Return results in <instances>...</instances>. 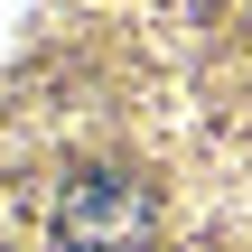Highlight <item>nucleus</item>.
I'll return each mask as SVG.
<instances>
[{"label":"nucleus","instance_id":"1","mask_svg":"<svg viewBox=\"0 0 252 252\" xmlns=\"http://www.w3.org/2000/svg\"><path fill=\"white\" fill-rule=\"evenodd\" d=\"M0 252H252V0H28Z\"/></svg>","mask_w":252,"mask_h":252}]
</instances>
